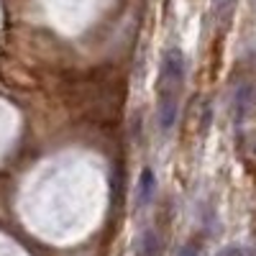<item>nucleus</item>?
I'll use <instances>...</instances> for the list:
<instances>
[{
    "mask_svg": "<svg viewBox=\"0 0 256 256\" xmlns=\"http://www.w3.org/2000/svg\"><path fill=\"white\" fill-rule=\"evenodd\" d=\"M184 72H187V59L182 49L169 46L162 56V70H159V82H156V123L162 134H169L177 123Z\"/></svg>",
    "mask_w": 256,
    "mask_h": 256,
    "instance_id": "f257e3e1",
    "label": "nucleus"
},
{
    "mask_svg": "<svg viewBox=\"0 0 256 256\" xmlns=\"http://www.w3.org/2000/svg\"><path fill=\"white\" fill-rule=\"evenodd\" d=\"M254 105V88L251 82H238L236 90H233V123L236 126H244L248 110Z\"/></svg>",
    "mask_w": 256,
    "mask_h": 256,
    "instance_id": "f03ea898",
    "label": "nucleus"
},
{
    "mask_svg": "<svg viewBox=\"0 0 256 256\" xmlns=\"http://www.w3.org/2000/svg\"><path fill=\"white\" fill-rule=\"evenodd\" d=\"M154 190H156V174L152 169H144L138 174V184H136V208H144L152 202Z\"/></svg>",
    "mask_w": 256,
    "mask_h": 256,
    "instance_id": "7ed1b4c3",
    "label": "nucleus"
},
{
    "mask_svg": "<svg viewBox=\"0 0 256 256\" xmlns=\"http://www.w3.org/2000/svg\"><path fill=\"white\" fill-rule=\"evenodd\" d=\"M236 3L238 0H212V20L218 24L220 31L228 28L230 18H233V10H236Z\"/></svg>",
    "mask_w": 256,
    "mask_h": 256,
    "instance_id": "20e7f679",
    "label": "nucleus"
},
{
    "mask_svg": "<svg viewBox=\"0 0 256 256\" xmlns=\"http://www.w3.org/2000/svg\"><path fill=\"white\" fill-rule=\"evenodd\" d=\"M162 254V238L154 228H146L141 233V241H138V256H159Z\"/></svg>",
    "mask_w": 256,
    "mask_h": 256,
    "instance_id": "39448f33",
    "label": "nucleus"
},
{
    "mask_svg": "<svg viewBox=\"0 0 256 256\" xmlns=\"http://www.w3.org/2000/svg\"><path fill=\"white\" fill-rule=\"evenodd\" d=\"M216 256H256V248L238 246V244H230V246H223Z\"/></svg>",
    "mask_w": 256,
    "mask_h": 256,
    "instance_id": "423d86ee",
    "label": "nucleus"
},
{
    "mask_svg": "<svg viewBox=\"0 0 256 256\" xmlns=\"http://www.w3.org/2000/svg\"><path fill=\"white\" fill-rule=\"evenodd\" d=\"M177 256H202V246L200 244H184L177 251Z\"/></svg>",
    "mask_w": 256,
    "mask_h": 256,
    "instance_id": "0eeeda50",
    "label": "nucleus"
}]
</instances>
